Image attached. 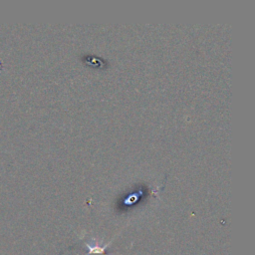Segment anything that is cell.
Masks as SVG:
<instances>
[{"label":"cell","mask_w":255,"mask_h":255,"mask_svg":"<svg viewBox=\"0 0 255 255\" xmlns=\"http://www.w3.org/2000/svg\"><path fill=\"white\" fill-rule=\"evenodd\" d=\"M87 247V255H105L106 249L108 248L109 244L106 245H99L97 242H94V244L91 243H85Z\"/></svg>","instance_id":"6da1fadb"}]
</instances>
